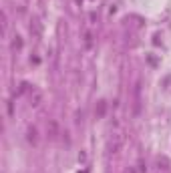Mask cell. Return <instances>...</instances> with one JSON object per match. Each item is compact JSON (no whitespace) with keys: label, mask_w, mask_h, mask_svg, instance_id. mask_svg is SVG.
Segmentation results:
<instances>
[{"label":"cell","mask_w":171,"mask_h":173,"mask_svg":"<svg viewBox=\"0 0 171 173\" xmlns=\"http://www.w3.org/2000/svg\"><path fill=\"white\" fill-rule=\"evenodd\" d=\"M58 135V127H57V123H54V121H49V137H57Z\"/></svg>","instance_id":"obj_1"},{"label":"cell","mask_w":171,"mask_h":173,"mask_svg":"<svg viewBox=\"0 0 171 173\" xmlns=\"http://www.w3.org/2000/svg\"><path fill=\"white\" fill-rule=\"evenodd\" d=\"M28 141H30L32 143V145H34V143H36V129H28Z\"/></svg>","instance_id":"obj_2"},{"label":"cell","mask_w":171,"mask_h":173,"mask_svg":"<svg viewBox=\"0 0 171 173\" xmlns=\"http://www.w3.org/2000/svg\"><path fill=\"white\" fill-rule=\"evenodd\" d=\"M105 109H107L105 101H101V103H99V109H97V115H99V117H103V115H105Z\"/></svg>","instance_id":"obj_3"},{"label":"cell","mask_w":171,"mask_h":173,"mask_svg":"<svg viewBox=\"0 0 171 173\" xmlns=\"http://www.w3.org/2000/svg\"><path fill=\"white\" fill-rule=\"evenodd\" d=\"M20 46H22V40H20L18 36H16V39L12 40V48H20Z\"/></svg>","instance_id":"obj_4"},{"label":"cell","mask_w":171,"mask_h":173,"mask_svg":"<svg viewBox=\"0 0 171 173\" xmlns=\"http://www.w3.org/2000/svg\"><path fill=\"white\" fill-rule=\"evenodd\" d=\"M40 99H42V97L36 93V95H34V99H32V105H34V107H36V105H40Z\"/></svg>","instance_id":"obj_5"}]
</instances>
